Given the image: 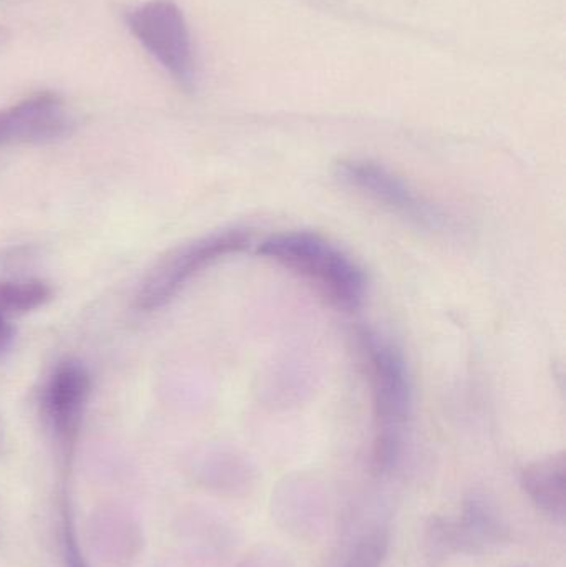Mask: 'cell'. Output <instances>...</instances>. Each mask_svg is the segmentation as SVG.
Masks as SVG:
<instances>
[{"mask_svg": "<svg viewBox=\"0 0 566 567\" xmlns=\"http://www.w3.org/2000/svg\"><path fill=\"white\" fill-rule=\"evenodd\" d=\"M258 255L316 284L329 302L346 312L361 309L368 297L364 269L318 233H276L258 246Z\"/></svg>", "mask_w": 566, "mask_h": 567, "instance_id": "1", "label": "cell"}, {"mask_svg": "<svg viewBox=\"0 0 566 567\" xmlns=\"http://www.w3.org/2000/svg\"><path fill=\"white\" fill-rule=\"evenodd\" d=\"M359 349L368 365L374 406V468L385 473L398 463L405 426L412 413V382L401 350L374 330L358 333Z\"/></svg>", "mask_w": 566, "mask_h": 567, "instance_id": "2", "label": "cell"}, {"mask_svg": "<svg viewBox=\"0 0 566 567\" xmlns=\"http://www.w3.org/2000/svg\"><path fill=\"white\" fill-rule=\"evenodd\" d=\"M249 243L251 235L246 229H225L173 249L143 279L136 307L145 312L163 309L196 276L222 259L245 251Z\"/></svg>", "mask_w": 566, "mask_h": 567, "instance_id": "3", "label": "cell"}, {"mask_svg": "<svg viewBox=\"0 0 566 567\" xmlns=\"http://www.w3.org/2000/svg\"><path fill=\"white\" fill-rule=\"evenodd\" d=\"M128 27L179 85L192 89L196 76L192 37L176 3L169 0L143 3L130 13Z\"/></svg>", "mask_w": 566, "mask_h": 567, "instance_id": "4", "label": "cell"}, {"mask_svg": "<svg viewBox=\"0 0 566 567\" xmlns=\"http://www.w3.org/2000/svg\"><path fill=\"white\" fill-rule=\"evenodd\" d=\"M336 175L349 188L419 228H444V215L404 178L379 163L361 158L342 159L336 166Z\"/></svg>", "mask_w": 566, "mask_h": 567, "instance_id": "5", "label": "cell"}, {"mask_svg": "<svg viewBox=\"0 0 566 567\" xmlns=\"http://www.w3.org/2000/svg\"><path fill=\"white\" fill-rule=\"evenodd\" d=\"M92 393V377L79 360L60 362L47 379L42 412L56 439L72 442L82 425Z\"/></svg>", "mask_w": 566, "mask_h": 567, "instance_id": "6", "label": "cell"}, {"mask_svg": "<svg viewBox=\"0 0 566 567\" xmlns=\"http://www.w3.org/2000/svg\"><path fill=\"white\" fill-rule=\"evenodd\" d=\"M70 128L72 118L62 100L43 93L0 112V146L53 142Z\"/></svg>", "mask_w": 566, "mask_h": 567, "instance_id": "7", "label": "cell"}, {"mask_svg": "<svg viewBox=\"0 0 566 567\" xmlns=\"http://www.w3.org/2000/svg\"><path fill=\"white\" fill-rule=\"evenodd\" d=\"M525 493L548 518L564 522L566 513V462L564 453L532 463L522 475Z\"/></svg>", "mask_w": 566, "mask_h": 567, "instance_id": "8", "label": "cell"}, {"mask_svg": "<svg viewBox=\"0 0 566 567\" xmlns=\"http://www.w3.org/2000/svg\"><path fill=\"white\" fill-rule=\"evenodd\" d=\"M451 529L452 549L465 553L484 551L488 546L497 545L505 538V528L501 516L491 503L484 498L467 499L461 519Z\"/></svg>", "mask_w": 566, "mask_h": 567, "instance_id": "9", "label": "cell"}, {"mask_svg": "<svg viewBox=\"0 0 566 567\" xmlns=\"http://www.w3.org/2000/svg\"><path fill=\"white\" fill-rule=\"evenodd\" d=\"M52 299V287L39 279L0 282V312L7 317L32 312Z\"/></svg>", "mask_w": 566, "mask_h": 567, "instance_id": "10", "label": "cell"}, {"mask_svg": "<svg viewBox=\"0 0 566 567\" xmlns=\"http://www.w3.org/2000/svg\"><path fill=\"white\" fill-rule=\"evenodd\" d=\"M388 549V532L384 528L371 529L356 543L342 567H382Z\"/></svg>", "mask_w": 566, "mask_h": 567, "instance_id": "11", "label": "cell"}, {"mask_svg": "<svg viewBox=\"0 0 566 567\" xmlns=\"http://www.w3.org/2000/svg\"><path fill=\"white\" fill-rule=\"evenodd\" d=\"M13 337H16V330L10 322V317L0 312V359L12 349Z\"/></svg>", "mask_w": 566, "mask_h": 567, "instance_id": "12", "label": "cell"}]
</instances>
